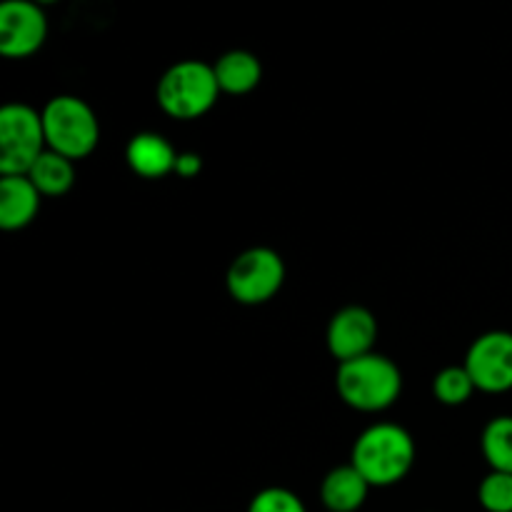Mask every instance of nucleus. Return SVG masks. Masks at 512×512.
<instances>
[{
    "label": "nucleus",
    "mask_w": 512,
    "mask_h": 512,
    "mask_svg": "<svg viewBox=\"0 0 512 512\" xmlns=\"http://www.w3.org/2000/svg\"><path fill=\"white\" fill-rule=\"evenodd\" d=\"M248 512H308V508L293 490L265 488L250 500Z\"/></svg>",
    "instance_id": "obj_18"
},
{
    "label": "nucleus",
    "mask_w": 512,
    "mask_h": 512,
    "mask_svg": "<svg viewBox=\"0 0 512 512\" xmlns=\"http://www.w3.org/2000/svg\"><path fill=\"white\" fill-rule=\"evenodd\" d=\"M285 283V260L273 248H248L230 263L225 288L240 305H263L280 293Z\"/></svg>",
    "instance_id": "obj_6"
},
{
    "label": "nucleus",
    "mask_w": 512,
    "mask_h": 512,
    "mask_svg": "<svg viewBox=\"0 0 512 512\" xmlns=\"http://www.w3.org/2000/svg\"><path fill=\"white\" fill-rule=\"evenodd\" d=\"M478 503L485 512H512V475L490 470L480 480Z\"/></svg>",
    "instance_id": "obj_17"
},
{
    "label": "nucleus",
    "mask_w": 512,
    "mask_h": 512,
    "mask_svg": "<svg viewBox=\"0 0 512 512\" xmlns=\"http://www.w3.org/2000/svg\"><path fill=\"white\" fill-rule=\"evenodd\" d=\"M48 150L68 160H83L98 148L100 123L95 110L78 95H55L40 110Z\"/></svg>",
    "instance_id": "obj_4"
},
{
    "label": "nucleus",
    "mask_w": 512,
    "mask_h": 512,
    "mask_svg": "<svg viewBox=\"0 0 512 512\" xmlns=\"http://www.w3.org/2000/svg\"><path fill=\"white\" fill-rule=\"evenodd\" d=\"M415 453L413 435L403 425L375 423L355 438L350 465L368 480L370 488H393L408 478Z\"/></svg>",
    "instance_id": "obj_1"
},
{
    "label": "nucleus",
    "mask_w": 512,
    "mask_h": 512,
    "mask_svg": "<svg viewBox=\"0 0 512 512\" xmlns=\"http://www.w3.org/2000/svg\"><path fill=\"white\" fill-rule=\"evenodd\" d=\"M215 80H218L220 93L225 95H248L263 80V65L258 55L250 50H228L213 63Z\"/></svg>",
    "instance_id": "obj_13"
},
{
    "label": "nucleus",
    "mask_w": 512,
    "mask_h": 512,
    "mask_svg": "<svg viewBox=\"0 0 512 512\" xmlns=\"http://www.w3.org/2000/svg\"><path fill=\"white\" fill-rule=\"evenodd\" d=\"M28 180L43 198H60L75 185V163L60 153L45 150L28 170Z\"/></svg>",
    "instance_id": "obj_14"
},
{
    "label": "nucleus",
    "mask_w": 512,
    "mask_h": 512,
    "mask_svg": "<svg viewBox=\"0 0 512 512\" xmlns=\"http://www.w3.org/2000/svg\"><path fill=\"white\" fill-rule=\"evenodd\" d=\"M370 485L353 465L333 468L320 483V500L328 512H358L365 505Z\"/></svg>",
    "instance_id": "obj_12"
},
{
    "label": "nucleus",
    "mask_w": 512,
    "mask_h": 512,
    "mask_svg": "<svg viewBox=\"0 0 512 512\" xmlns=\"http://www.w3.org/2000/svg\"><path fill=\"white\" fill-rule=\"evenodd\" d=\"M480 450L490 470L512 475V415H498L485 425L480 435Z\"/></svg>",
    "instance_id": "obj_15"
},
{
    "label": "nucleus",
    "mask_w": 512,
    "mask_h": 512,
    "mask_svg": "<svg viewBox=\"0 0 512 512\" xmlns=\"http://www.w3.org/2000/svg\"><path fill=\"white\" fill-rule=\"evenodd\" d=\"M48 150L43 115L33 105L8 103L0 110V175H28Z\"/></svg>",
    "instance_id": "obj_5"
},
{
    "label": "nucleus",
    "mask_w": 512,
    "mask_h": 512,
    "mask_svg": "<svg viewBox=\"0 0 512 512\" xmlns=\"http://www.w3.org/2000/svg\"><path fill=\"white\" fill-rule=\"evenodd\" d=\"M463 365L480 393H508L512 390V333L490 330L478 335L470 343Z\"/></svg>",
    "instance_id": "obj_7"
},
{
    "label": "nucleus",
    "mask_w": 512,
    "mask_h": 512,
    "mask_svg": "<svg viewBox=\"0 0 512 512\" xmlns=\"http://www.w3.org/2000/svg\"><path fill=\"white\" fill-rule=\"evenodd\" d=\"M200 170H203V158H200L198 153H193V150L178 153V160H175V175L190 180L195 178V175H200Z\"/></svg>",
    "instance_id": "obj_19"
},
{
    "label": "nucleus",
    "mask_w": 512,
    "mask_h": 512,
    "mask_svg": "<svg viewBox=\"0 0 512 512\" xmlns=\"http://www.w3.org/2000/svg\"><path fill=\"white\" fill-rule=\"evenodd\" d=\"M220 88L213 65L203 60H178L158 80L155 100L175 120H198L218 103Z\"/></svg>",
    "instance_id": "obj_3"
},
{
    "label": "nucleus",
    "mask_w": 512,
    "mask_h": 512,
    "mask_svg": "<svg viewBox=\"0 0 512 512\" xmlns=\"http://www.w3.org/2000/svg\"><path fill=\"white\" fill-rule=\"evenodd\" d=\"M40 200L43 195L28 175H0V228L5 233L28 228L38 218Z\"/></svg>",
    "instance_id": "obj_10"
},
{
    "label": "nucleus",
    "mask_w": 512,
    "mask_h": 512,
    "mask_svg": "<svg viewBox=\"0 0 512 512\" xmlns=\"http://www.w3.org/2000/svg\"><path fill=\"white\" fill-rule=\"evenodd\" d=\"M325 340L338 365L350 363V360L373 353L375 340H378V320L363 305H345L330 318Z\"/></svg>",
    "instance_id": "obj_9"
},
{
    "label": "nucleus",
    "mask_w": 512,
    "mask_h": 512,
    "mask_svg": "<svg viewBox=\"0 0 512 512\" xmlns=\"http://www.w3.org/2000/svg\"><path fill=\"white\" fill-rule=\"evenodd\" d=\"M335 390L340 400L358 413H383L398 403L403 373L388 355L370 353L338 365Z\"/></svg>",
    "instance_id": "obj_2"
},
{
    "label": "nucleus",
    "mask_w": 512,
    "mask_h": 512,
    "mask_svg": "<svg viewBox=\"0 0 512 512\" xmlns=\"http://www.w3.org/2000/svg\"><path fill=\"white\" fill-rule=\"evenodd\" d=\"M125 160H128L130 170L138 178L145 180H160L165 175L175 173V160H178V150L170 145V140L160 133H145L133 135L125 148Z\"/></svg>",
    "instance_id": "obj_11"
},
{
    "label": "nucleus",
    "mask_w": 512,
    "mask_h": 512,
    "mask_svg": "<svg viewBox=\"0 0 512 512\" xmlns=\"http://www.w3.org/2000/svg\"><path fill=\"white\" fill-rule=\"evenodd\" d=\"M475 390L478 388H475L473 378L465 370V365H448V368H443L433 378V398L440 405H448V408L465 405L473 398Z\"/></svg>",
    "instance_id": "obj_16"
},
{
    "label": "nucleus",
    "mask_w": 512,
    "mask_h": 512,
    "mask_svg": "<svg viewBox=\"0 0 512 512\" xmlns=\"http://www.w3.org/2000/svg\"><path fill=\"white\" fill-rule=\"evenodd\" d=\"M48 38V18L38 3L8 0L0 8V53L23 60L38 53Z\"/></svg>",
    "instance_id": "obj_8"
}]
</instances>
